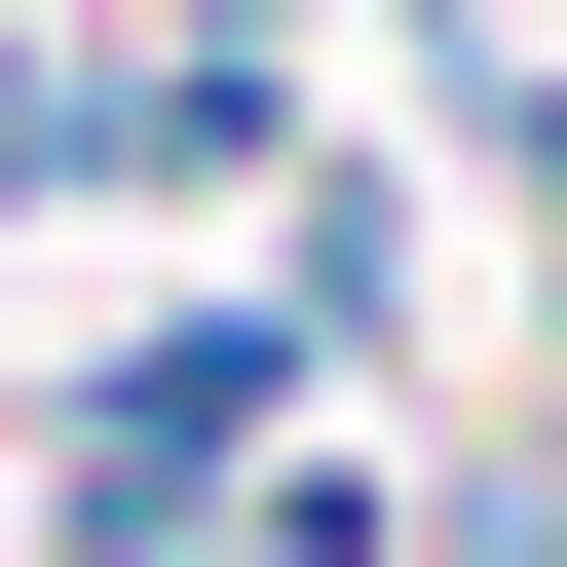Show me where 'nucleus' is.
<instances>
[{
	"mask_svg": "<svg viewBox=\"0 0 567 567\" xmlns=\"http://www.w3.org/2000/svg\"><path fill=\"white\" fill-rule=\"evenodd\" d=\"M265 416H303V341H265V303H227V341H114V379H76V529H189Z\"/></svg>",
	"mask_w": 567,
	"mask_h": 567,
	"instance_id": "nucleus-1",
	"label": "nucleus"
}]
</instances>
